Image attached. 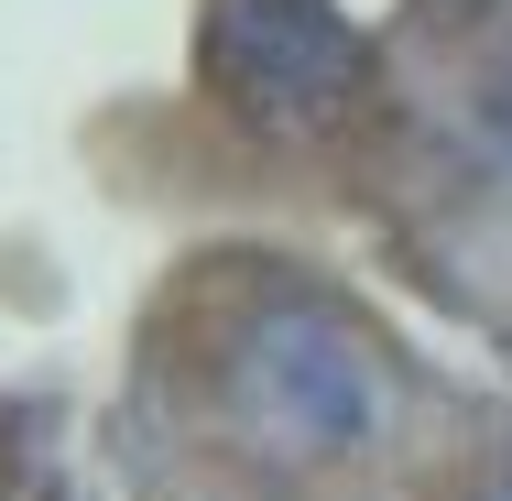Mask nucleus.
<instances>
[{
  "label": "nucleus",
  "instance_id": "7ed1b4c3",
  "mask_svg": "<svg viewBox=\"0 0 512 501\" xmlns=\"http://www.w3.org/2000/svg\"><path fill=\"white\" fill-rule=\"evenodd\" d=\"M480 120H491V142H502V153H512V55H502V66H491V88H480Z\"/></svg>",
  "mask_w": 512,
  "mask_h": 501
},
{
  "label": "nucleus",
  "instance_id": "f257e3e1",
  "mask_svg": "<svg viewBox=\"0 0 512 501\" xmlns=\"http://www.w3.org/2000/svg\"><path fill=\"white\" fill-rule=\"evenodd\" d=\"M207 66L240 120L316 131L360 88V22L338 0H207Z\"/></svg>",
  "mask_w": 512,
  "mask_h": 501
},
{
  "label": "nucleus",
  "instance_id": "f03ea898",
  "mask_svg": "<svg viewBox=\"0 0 512 501\" xmlns=\"http://www.w3.org/2000/svg\"><path fill=\"white\" fill-rule=\"evenodd\" d=\"M251 382L284 403V436H306V447H338V436H360V371H349V349L316 327V316H273L262 327V349H251Z\"/></svg>",
  "mask_w": 512,
  "mask_h": 501
},
{
  "label": "nucleus",
  "instance_id": "20e7f679",
  "mask_svg": "<svg viewBox=\"0 0 512 501\" xmlns=\"http://www.w3.org/2000/svg\"><path fill=\"white\" fill-rule=\"evenodd\" d=\"M491 501H512V480H502V491H491Z\"/></svg>",
  "mask_w": 512,
  "mask_h": 501
}]
</instances>
